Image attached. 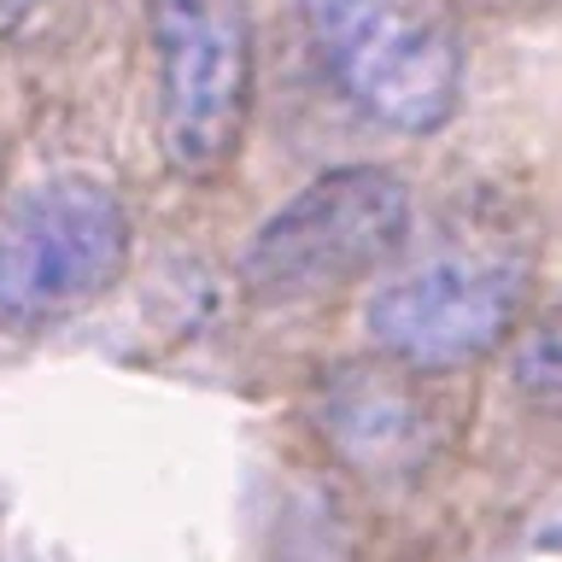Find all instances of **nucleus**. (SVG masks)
<instances>
[{
  "instance_id": "obj_1",
  "label": "nucleus",
  "mask_w": 562,
  "mask_h": 562,
  "mask_svg": "<svg viewBox=\"0 0 562 562\" xmlns=\"http://www.w3.org/2000/svg\"><path fill=\"white\" fill-rule=\"evenodd\" d=\"M527 281H533V258L509 240V228H446L428 252L375 288L363 311L369 340L381 358L416 369V375L463 369L516 328Z\"/></svg>"
},
{
  "instance_id": "obj_2",
  "label": "nucleus",
  "mask_w": 562,
  "mask_h": 562,
  "mask_svg": "<svg viewBox=\"0 0 562 562\" xmlns=\"http://www.w3.org/2000/svg\"><path fill=\"white\" fill-rule=\"evenodd\" d=\"M130 205L88 170L35 176L0 205V328L42 334L112 288L130 263Z\"/></svg>"
},
{
  "instance_id": "obj_3",
  "label": "nucleus",
  "mask_w": 562,
  "mask_h": 562,
  "mask_svg": "<svg viewBox=\"0 0 562 562\" xmlns=\"http://www.w3.org/2000/svg\"><path fill=\"white\" fill-rule=\"evenodd\" d=\"M411 240V188L386 165H340L258 223L240 276L263 305H305L386 270Z\"/></svg>"
},
{
  "instance_id": "obj_4",
  "label": "nucleus",
  "mask_w": 562,
  "mask_h": 562,
  "mask_svg": "<svg viewBox=\"0 0 562 562\" xmlns=\"http://www.w3.org/2000/svg\"><path fill=\"white\" fill-rule=\"evenodd\" d=\"M311 42L334 82L375 123L428 135L463 94L457 0H305Z\"/></svg>"
},
{
  "instance_id": "obj_5",
  "label": "nucleus",
  "mask_w": 562,
  "mask_h": 562,
  "mask_svg": "<svg viewBox=\"0 0 562 562\" xmlns=\"http://www.w3.org/2000/svg\"><path fill=\"white\" fill-rule=\"evenodd\" d=\"M158 147L188 182L240 153L252 112V7L246 0H147Z\"/></svg>"
},
{
  "instance_id": "obj_6",
  "label": "nucleus",
  "mask_w": 562,
  "mask_h": 562,
  "mask_svg": "<svg viewBox=\"0 0 562 562\" xmlns=\"http://www.w3.org/2000/svg\"><path fill=\"white\" fill-rule=\"evenodd\" d=\"M323 428L334 434V446L358 463H393L404 446H416L422 434V416L411 393L393 381V375H363V369H346L340 381L328 386V411H323Z\"/></svg>"
},
{
  "instance_id": "obj_7",
  "label": "nucleus",
  "mask_w": 562,
  "mask_h": 562,
  "mask_svg": "<svg viewBox=\"0 0 562 562\" xmlns=\"http://www.w3.org/2000/svg\"><path fill=\"white\" fill-rule=\"evenodd\" d=\"M516 386H527V393H562V316H551V323L521 334Z\"/></svg>"
},
{
  "instance_id": "obj_8",
  "label": "nucleus",
  "mask_w": 562,
  "mask_h": 562,
  "mask_svg": "<svg viewBox=\"0 0 562 562\" xmlns=\"http://www.w3.org/2000/svg\"><path fill=\"white\" fill-rule=\"evenodd\" d=\"M47 0H0V35H12V30H24L35 12H42Z\"/></svg>"
}]
</instances>
